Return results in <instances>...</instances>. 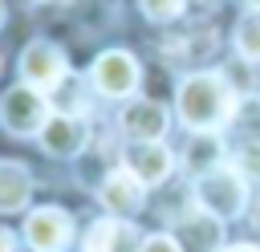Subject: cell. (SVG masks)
<instances>
[{
  "instance_id": "1",
  "label": "cell",
  "mask_w": 260,
  "mask_h": 252,
  "mask_svg": "<svg viewBox=\"0 0 260 252\" xmlns=\"http://www.w3.org/2000/svg\"><path fill=\"white\" fill-rule=\"evenodd\" d=\"M232 114H236V98H232L223 73H191L179 85V118L195 134L219 130Z\"/></svg>"
},
{
  "instance_id": "2",
  "label": "cell",
  "mask_w": 260,
  "mask_h": 252,
  "mask_svg": "<svg viewBox=\"0 0 260 252\" xmlns=\"http://www.w3.org/2000/svg\"><path fill=\"white\" fill-rule=\"evenodd\" d=\"M195 203L215 219H232L248 203V179L240 171H232V167H211L195 183Z\"/></svg>"
},
{
  "instance_id": "3",
  "label": "cell",
  "mask_w": 260,
  "mask_h": 252,
  "mask_svg": "<svg viewBox=\"0 0 260 252\" xmlns=\"http://www.w3.org/2000/svg\"><path fill=\"white\" fill-rule=\"evenodd\" d=\"M49 98L32 85H16L0 98V122L12 134H41V126L49 122Z\"/></svg>"
},
{
  "instance_id": "4",
  "label": "cell",
  "mask_w": 260,
  "mask_h": 252,
  "mask_svg": "<svg viewBox=\"0 0 260 252\" xmlns=\"http://www.w3.org/2000/svg\"><path fill=\"white\" fill-rule=\"evenodd\" d=\"M20 77H24V85H32V89H41V93H53V89L69 77V61H65V53H61L57 45L32 41V45L20 53Z\"/></svg>"
},
{
  "instance_id": "5",
  "label": "cell",
  "mask_w": 260,
  "mask_h": 252,
  "mask_svg": "<svg viewBox=\"0 0 260 252\" xmlns=\"http://www.w3.org/2000/svg\"><path fill=\"white\" fill-rule=\"evenodd\" d=\"M24 240L32 252H65L73 244V219L61 207H37L24 219Z\"/></svg>"
},
{
  "instance_id": "6",
  "label": "cell",
  "mask_w": 260,
  "mask_h": 252,
  "mask_svg": "<svg viewBox=\"0 0 260 252\" xmlns=\"http://www.w3.org/2000/svg\"><path fill=\"white\" fill-rule=\"evenodd\" d=\"M89 77H93L98 93H106V98H130L138 89V61L126 49H110V53H102L93 61Z\"/></svg>"
},
{
  "instance_id": "7",
  "label": "cell",
  "mask_w": 260,
  "mask_h": 252,
  "mask_svg": "<svg viewBox=\"0 0 260 252\" xmlns=\"http://www.w3.org/2000/svg\"><path fill=\"white\" fill-rule=\"evenodd\" d=\"M37 138H41V146H45L49 154L73 159V154H81V146H85V138H89V126H85L81 114H61V110H53Z\"/></svg>"
},
{
  "instance_id": "8",
  "label": "cell",
  "mask_w": 260,
  "mask_h": 252,
  "mask_svg": "<svg viewBox=\"0 0 260 252\" xmlns=\"http://www.w3.org/2000/svg\"><path fill=\"white\" fill-rule=\"evenodd\" d=\"M98 199H102V207H110L114 215H130V211L142 207V199H146V183H142L138 175H130L126 167H118V171H110V175L102 179Z\"/></svg>"
},
{
  "instance_id": "9",
  "label": "cell",
  "mask_w": 260,
  "mask_h": 252,
  "mask_svg": "<svg viewBox=\"0 0 260 252\" xmlns=\"http://www.w3.org/2000/svg\"><path fill=\"white\" fill-rule=\"evenodd\" d=\"M138 248H142L138 228L118 215H106V219L89 224V232H85V252H138Z\"/></svg>"
},
{
  "instance_id": "10",
  "label": "cell",
  "mask_w": 260,
  "mask_h": 252,
  "mask_svg": "<svg viewBox=\"0 0 260 252\" xmlns=\"http://www.w3.org/2000/svg\"><path fill=\"white\" fill-rule=\"evenodd\" d=\"M122 167H126L130 175H138L146 187H154V183H162V179L171 175L175 154H171L162 142H130V150H126Z\"/></svg>"
},
{
  "instance_id": "11",
  "label": "cell",
  "mask_w": 260,
  "mask_h": 252,
  "mask_svg": "<svg viewBox=\"0 0 260 252\" xmlns=\"http://www.w3.org/2000/svg\"><path fill=\"white\" fill-rule=\"evenodd\" d=\"M122 134L130 142H158L167 134V110L158 102H146V98L130 102L122 110Z\"/></svg>"
},
{
  "instance_id": "12",
  "label": "cell",
  "mask_w": 260,
  "mask_h": 252,
  "mask_svg": "<svg viewBox=\"0 0 260 252\" xmlns=\"http://www.w3.org/2000/svg\"><path fill=\"white\" fill-rule=\"evenodd\" d=\"M32 195V179L20 163H0V211H20Z\"/></svg>"
},
{
  "instance_id": "13",
  "label": "cell",
  "mask_w": 260,
  "mask_h": 252,
  "mask_svg": "<svg viewBox=\"0 0 260 252\" xmlns=\"http://www.w3.org/2000/svg\"><path fill=\"white\" fill-rule=\"evenodd\" d=\"M183 236H191L199 252H211V248H219V219L199 207V211H191L183 219Z\"/></svg>"
},
{
  "instance_id": "14",
  "label": "cell",
  "mask_w": 260,
  "mask_h": 252,
  "mask_svg": "<svg viewBox=\"0 0 260 252\" xmlns=\"http://www.w3.org/2000/svg\"><path fill=\"white\" fill-rule=\"evenodd\" d=\"M219 163V142L211 138V130H203L195 142H191V150H187V167L195 171V175H203V171H211Z\"/></svg>"
},
{
  "instance_id": "15",
  "label": "cell",
  "mask_w": 260,
  "mask_h": 252,
  "mask_svg": "<svg viewBox=\"0 0 260 252\" xmlns=\"http://www.w3.org/2000/svg\"><path fill=\"white\" fill-rule=\"evenodd\" d=\"M236 53L244 61H260V12H252L236 24Z\"/></svg>"
},
{
  "instance_id": "16",
  "label": "cell",
  "mask_w": 260,
  "mask_h": 252,
  "mask_svg": "<svg viewBox=\"0 0 260 252\" xmlns=\"http://www.w3.org/2000/svg\"><path fill=\"white\" fill-rule=\"evenodd\" d=\"M138 8L150 16V20H158V24H167V20H175L183 8H187V0H138Z\"/></svg>"
},
{
  "instance_id": "17",
  "label": "cell",
  "mask_w": 260,
  "mask_h": 252,
  "mask_svg": "<svg viewBox=\"0 0 260 252\" xmlns=\"http://www.w3.org/2000/svg\"><path fill=\"white\" fill-rule=\"evenodd\" d=\"M138 252H183V248H179V240H175V236H167V232H158V236H146Z\"/></svg>"
},
{
  "instance_id": "18",
  "label": "cell",
  "mask_w": 260,
  "mask_h": 252,
  "mask_svg": "<svg viewBox=\"0 0 260 252\" xmlns=\"http://www.w3.org/2000/svg\"><path fill=\"white\" fill-rule=\"evenodd\" d=\"M240 175H260V142H248L240 150Z\"/></svg>"
},
{
  "instance_id": "19",
  "label": "cell",
  "mask_w": 260,
  "mask_h": 252,
  "mask_svg": "<svg viewBox=\"0 0 260 252\" xmlns=\"http://www.w3.org/2000/svg\"><path fill=\"white\" fill-rule=\"evenodd\" d=\"M240 118H244V126L260 130V98H244V106H240Z\"/></svg>"
},
{
  "instance_id": "20",
  "label": "cell",
  "mask_w": 260,
  "mask_h": 252,
  "mask_svg": "<svg viewBox=\"0 0 260 252\" xmlns=\"http://www.w3.org/2000/svg\"><path fill=\"white\" fill-rule=\"evenodd\" d=\"M0 252H16V236L8 228H0Z\"/></svg>"
},
{
  "instance_id": "21",
  "label": "cell",
  "mask_w": 260,
  "mask_h": 252,
  "mask_svg": "<svg viewBox=\"0 0 260 252\" xmlns=\"http://www.w3.org/2000/svg\"><path fill=\"white\" fill-rule=\"evenodd\" d=\"M219 252H260L256 244H228V248H219Z\"/></svg>"
},
{
  "instance_id": "22",
  "label": "cell",
  "mask_w": 260,
  "mask_h": 252,
  "mask_svg": "<svg viewBox=\"0 0 260 252\" xmlns=\"http://www.w3.org/2000/svg\"><path fill=\"white\" fill-rule=\"evenodd\" d=\"M252 219H256V232H260V207H256V211H252Z\"/></svg>"
},
{
  "instance_id": "23",
  "label": "cell",
  "mask_w": 260,
  "mask_h": 252,
  "mask_svg": "<svg viewBox=\"0 0 260 252\" xmlns=\"http://www.w3.org/2000/svg\"><path fill=\"white\" fill-rule=\"evenodd\" d=\"M244 4H248V8H256V12H260V0H244Z\"/></svg>"
},
{
  "instance_id": "24",
  "label": "cell",
  "mask_w": 260,
  "mask_h": 252,
  "mask_svg": "<svg viewBox=\"0 0 260 252\" xmlns=\"http://www.w3.org/2000/svg\"><path fill=\"white\" fill-rule=\"evenodd\" d=\"M0 24H4V0H0Z\"/></svg>"
},
{
  "instance_id": "25",
  "label": "cell",
  "mask_w": 260,
  "mask_h": 252,
  "mask_svg": "<svg viewBox=\"0 0 260 252\" xmlns=\"http://www.w3.org/2000/svg\"><path fill=\"white\" fill-rule=\"evenodd\" d=\"M195 4H215V0H195Z\"/></svg>"
}]
</instances>
